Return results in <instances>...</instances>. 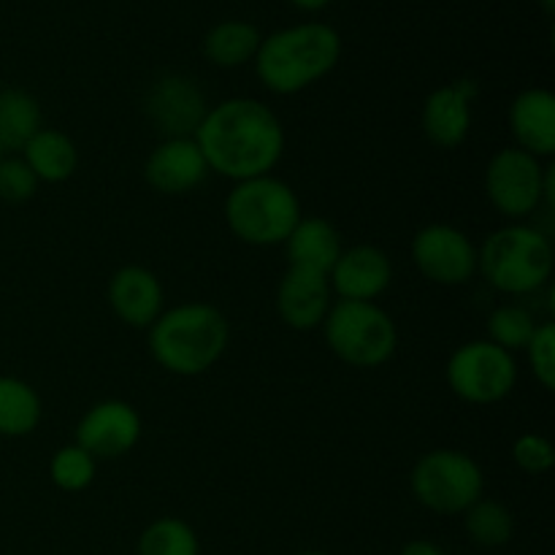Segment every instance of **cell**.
Here are the masks:
<instances>
[{"label":"cell","instance_id":"obj_1","mask_svg":"<svg viewBox=\"0 0 555 555\" xmlns=\"http://www.w3.org/2000/svg\"><path fill=\"white\" fill-rule=\"evenodd\" d=\"M193 139L209 171L231 182L269 177L285 155L280 117L255 98H228L211 106Z\"/></svg>","mask_w":555,"mask_h":555},{"label":"cell","instance_id":"obj_2","mask_svg":"<svg viewBox=\"0 0 555 555\" xmlns=\"http://www.w3.org/2000/svg\"><path fill=\"white\" fill-rule=\"evenodd\" d=\"M231 345V323L217 307L188 301L163 309L150 325V352L160 369L177 377L206 374Z\"/></svg>","mask_w":555,"mask_h":555},{"label":"cell","instance_id":"obj_3","mask_svg":"<svg viewBox=\"0 0 555 555\" xmlns=\"http://www.w3.org/2000/svg\"><path fill=\"white\" fill-rule=\"evenodd\" d=\"M341 57V38L325 22L282 27L260 41L255 70L274 95H296L325 79Z\"/></svg>","mask_w":555,"mask_h":555},{"label":"cell","instance_id":"obj_4","mask_svg":"<svg viewBox=\"0 0 555 555\" xmlns=\"http://www.w3.org/2000/svg\"><path fill=\"white\" fill-rule=\"evenodd\" d=\"M477 271L499 293L529 296L551 280L553 244L537 228L509 222L493 231L477 249Z\"/></svg>","mask_w":555,"mask_h":555},{"label":"cell","instance_id":"obj_5","mask_svg":"<svg viewBox=\"0 0 555 555\" xmlns=\"http://www.w3.org/2000/svg\"><path fill=\"white\" fill-rule=\"evenodd\" d=\"M301 217V201L296 190L274 173L236 182L225 198L228 228L238 242L249 247L285 244Z\"/></svg>","mask_w":555,"mask_h":555},{"label":"cell","instance_id":"obj_6","mask_svg":"<svg viewBox=\"0 0 555 555\" xmlns=\"http://www.w3.org/2000/svg\"><path fill=\"white\" fill-rule=\"evenodd\" d=\"M320 328L328 350L352 369L385 366L399 347V328L377 301H336Z\"/></svg>","mask_w":555,"mask_h":555},{"label":"cell","instance_id":"obj_7","mask_svg":"<svg viewBox=\"0 0 555 555\" xmlns=\"http://www.w3.org/2000/svg\"><path fill=\"white\" fill-rule=\"evenodd\" d=\"M417 504L437 515H464L486 491L480 464L464 450L439 448L417 459L410 477Z\"/></svg>","mask_w":555,"mask_h":555},{"label":"cell","instance_id":"obj_8","mask_svg":"<svg viewBox=\"0 0 555 555\" xmlns=\"http://www.w3.org/2000/svg\"><path fill=\"white\" fill-rule=\"evenodd\" d=\"M450 390L466 404H499L518 385V363L513 352L502 350L488 339L461 345L444 369Z\"/></svg>","mask_w":555,"mask_h":555},{"label":"cell","instance_id":"obj_9","mask_svg":"<svg viewBox=\"0 0 555 555\" xmlns=\"http://www.w3.org/2000/svg\"><path fill=\"white\" fill-rule=\"evenodd\" d=\"M545 168L540 157L504 146L486 166V195L493 209L520 222L545 204Z\"/></svg>","mask_w":555,"mask_h":555},{"label":"cell","instance_id":"obj_10","mask_svg":"<svg viewBox=\"0 0 555 555\" xmlns=\"http://www.w3.org/2000/svg\"><path fill=\"white\" fill-rule=\"evenodd\" d=\"M412 263L434 285L459 287L477 274V247L461 228L431 222L412 238Z\"/></svg>","mask_w":555,"mask_h":555},{"label":"cell","instance_id":"obj_11","mask_svg":"<svg viewBox=\"0 0 555 555\" xmlns=\"http://www.w3.org/2000/svg\"><path fill=\"white\" fill-rule=\"evenodd\" d=\"M144 423L128 401L106 399L92 404L76 426V444L95 461H117L141 442Z\"/></svg>","mask_w":555,"mask_h":555},{"label":"cell","instance_id":"obj_12","mask_svg":"<svg viewBox=\"0 0 555 555\" xmlns=\"http://www.w3.org/2000/svg\"><path fill=\"white\" fill-rule=\"evenodd\" d=\"M209 106L190 76L166 74L146 92V114L166 139H193Z\"/></svg>","mask_w":555,"mask_h":555},{"label":"cell","instance_id":"obj_13","mask_svg":"<svg viewBox=\"0 0 555 555\" xmlns=\"http://www.w3.org/2000/svg\"><path fill=\"white\" fill-rule=\"evenodd\" d=\"M328 282L339 301H377L393 282V263L379 247L358 244L341 249Z\"/></svg>","mask_w":555,"mask_h":555},{"label":"cell","instance_id":"obj_14","mask_svg":"<svg viewBox=\"0 0 555 555\" xmlns=\"http://www.w3.org/2000/svg\"><path fill=\"white\" fill-rule=\"evenodd\" d=\"M477 95L475 81H453L437 87L423 103L421 125L426 139L439 150H455L466 141L472 128V101Z\"/></svg>","mask_w":555,"mask_h":555},{"label":"cell","instance_id":"obj_15","mask_svg":"<svg viewBox=\"0 0 555 555\" xmlns=\"http://www.w3.org/2000/svg\"><path fill=\"white\" fill-rule=\"evenodd\" d=\"M334 307V291L325 274L287 269L276 287V312L293 331H314L325 323Z\"/></svg>","mask_w":555,"mask_h":555},{"label":"cell","instance_id":"obj_16","mask_svg":"<svg viewBox=\"0 0 555 555\" xmlns=\"http://www.w3.org/2000/svg\"><path fill=\"white\" fill-rule=\"evenodd\" d=\"M209 173L195 139H163L144 163V177L163 195H184L201 188Z\"/></svg>","mask_w":555,"mask_h":555},{"label":"cell","instance_id":"obj_17","mask_svg":"<svg viewBox=\"0 0 555 555\" xmlns=\"http://www.w3.org/2000/svg\"><path fill=\"white\" fill-rule=\"evenodd\" d=\"M108 304L125 325L150 331V325L166 309V293L160 280L144 266H122L108 280Z\"/></svg>","mask_w":555,"mask_h":555},{"label":"cell","instance_id":"obj_18","mask_svg":"<svg viewBox=\"0 0 555 555\" xmlns=\"http://www.w3.org/2000/svg\"><path fill=\"white\" fill-rule=\"evenodd\" d=\"M509 130H513L518 150L529 155H555V95L545 87L524 90L509 106Z\"/></svg>","mask_w":555,"mask_h":555},{"label":"cell","instance_id":"obj_19","mask_svg":"<svg viewBox=\"0 0 555 555\" xmlns=\"http://www.w3.org/2000/svg\"><path fill=\"white\" fill-rule=\"evenodd\" d=\"M341 236L323 217H301L285 242L287 269L314 271V274H331L334 263L341 255Z\"/></svg>","mask_w":555,"mask_h":555},{"label":"cell","instance_id":"obj_20","mask_svg":"<svg viewBox=\"0 0 555 555\" xmlns=\"http://www.w3.org/2000/svg\"><path fill=\"white\" fill-rule=\"evenodd\" d=\"M22 160L30 166L38 182L60 184L68 182L79 168V150L74 139L63 130L41 128L25 146H22Z\"/></svg>","mask_w":555,"mask_h":555},{"label":"cell","instance_id":"obj_21","mask_svg":"<svg viewBox=\"0 0 555 555\" xmlns=\"http://www.w3.org/2000/svg\"><path fill=\"white\" fill-rule=\"evenodd\" d=\"M260 36L253 22L225 20L211 27L204 38V57L217 68H242L258 54Z\"/></svg>","mask_w":555,"mask_h":555},{"label":"cell","instance_id":"obj_22","mask_svg":"<svg viewBox=\"0 0 555 555\" xmlns=\"http://www.w3.org/2000/svg\"><path fill=\"white\" fill-rule=\"evenodd\" d=\"M41 396L30 383L0 374V437H27L41 423Z\"/></svg>","mask_w":555,"mask_h":555},{"label":"cell","instance_id":"obj_23","mask_svg":"<svg viewBox=\"0 0 555 555\" xmlns=\"http://www.w3.org/2000/svg\"><path fill=\"white\" fill-rule=\"evenodd\" d=\"M41 130V106L36 98L16 87L0 90V146L14 152Z\"/></svg>","mask_w":555,"mask_h":555},{"label":"cell","instance_id":"obj_24","mask_svg":"<svg viewBox=\"0 0 555 555\" xmlns=\"http://www.w3.org/2000/svg\"><path fill=\"white\" fill-rule=\"evenodd\" d=\"M464 529L477 547L499 551L513 540L515 518L507 504L482 496L464 513Z\"/></svg>","mask_w":555,"mask_h":555},{"label":"cell","instance_id":"obj_25","mask_svg":"<svg viewBox=\"0 0 555 555\" xmlns=\"http://www.w3.org/2000/svg\"><path fill=\"white\" fill-rule=\"evenodd\" d=\"M135 555H201V542L188 520L157 518L141 531Z\"/></svg>","mask_w":555,"mask_h":555},{"label":"cell","instance_id":"obj_26","mask_svg":"<svg viewBox=\"0 0 555 555\" xmlns=\"http://www.w3.org/2000/svg\"><path fill=\"white\" fill-rule=\"evenodd\" d=\"M537 320L529 309L518 307V304H504V307L493 309L488 314V341L507 352L526 350L537 331Z\"/></svg>","mask_w":555,"mask_h":555},{"label":"cell","instance_id":"obj_27","mask_svg":"<svg viewBox=\"0 0 555 555\" xmlns=\"http://www.w3.org/2000/svg\"><path fill=\"white\" fill-rule=\"evenodd\" d=\"M98 461L79 444H65L49 461V480L65 493L87 491L95 480Z\"/></svg>","mask_w":555,"mask_h":555},{"label":"cell","instance_id":"obj_28","mask_svg":"<svg viewBox=\"0 0 555 555\" xmlns=\"http://www.w3.org/2000/svg\"><path fill=\"white\" fill-rule=\"evenodd\" d=\"M38 179L22 157H0V201L25 204L38 193Z\"/></svg>","mask_w":555,"mask_h":555},{"label":"cell","instance_id":"obj_29","mask_svg":"<svg viewBox=\"0 0 555 555\" xmlns=\"http://www.w3.org/2000/svg\"><path fill=\"white\" fill-rule=\"evenodd\" d=\"M526 356H529L531 372H534L537 383L545 390L555 388V325L540 323L534 336L526 345Z\"/></svg>","mask_w":555,"mask_h":555},{"label":"cell","instance_id":"obj_30","mask_svg":"<svg viewBox=\"0 0 555 555\" xmlns=\"http://www.w3.org/2000/svg\"><path fill=\"white\" fill-rule=\"evenodd\" d=\"M513 459L526 475H547L555 464V448L542 434H524L515 439Z\"/></svg>","mask_w":555,"mask_h":555},{"label":"cell","instance_id":"obj_31","mask_svg":"<svg viewBox=\"0 0 555 555\" xmlns=\"http://www.w3.org/2000/svg\"><path fill=\"white\" fill-rule=\"evenodd\" d=\"M399 555H448L439 545H434L431 540H412L401 547Z\"/></svg>","mask_w":555,"mask_h":555},{"label":"cell","instance_id":"obj_32","mask_svg":"<svg viewBox=\"0 0 555 555\" xmlns=\"http://www.w3.org/2000/svg\"><path fill=\"white\" fill-rule=\"evenodd\" d=\"M291 3L301 11H320V9H325L331 0H291Z\"/></svg>","mask_w":555,"mask_h":555},{"label":"cell","instance_id":"obj_33","mask_svg":"<svg viewBox=\"0 0 555 555\" xmlns=\"http://www.w3.org/2000/svg\"><path fill=\"white\" fill-rule=\"evenodd\" d=\"M298 555H331V553H325V551H307V553H298Z\"/></svg>","mask_w":555,"mask_h":555},{"label":"cell","instance_id":"obj_34","mask_svg":"<svg viewBox=\"0 0 555 555\" xmlns=\"http://www.w3.org/2000/svg\"><path fill=\"white\" fill-rule=\"evenodd\" d=\"M542 3H545V9H547V11H553V5H555V0H542Z\"/></svg>","mask_w":555,"mask_h":555},{"label":"cell","instance_id":"obj_35","mask_svg":"<svg viewBox=\"0 0 555 555\" xmlns=\"http://www.w3.org/2000/svg\"><path fill=\"white\" fill-rule=\"evenodd\" d=\"M5 155V150H3V146H0V157H3Z\"/></svg>","mask_w":555,"mask_h":555}]
</instances>
